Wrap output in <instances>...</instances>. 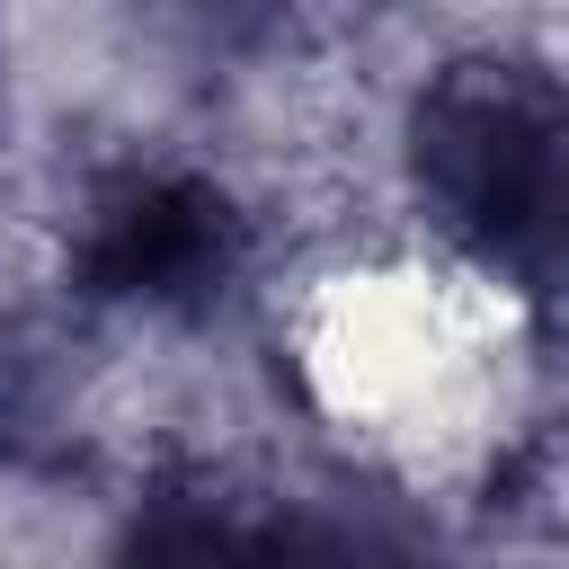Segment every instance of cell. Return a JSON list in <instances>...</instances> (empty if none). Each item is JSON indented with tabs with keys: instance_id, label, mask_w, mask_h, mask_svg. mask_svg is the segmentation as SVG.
<instances>
[{
	"instance_id": "1",
	"label": "cell",
	"mask_w": 569,
	"mask_h": 569,
	"mask_svg": "<svg viewBox=\"0 0 569 569\" xmlns=\"http://www.w3.org/2000/svg\"><path fill=\"white\" fill-rule=\"evenodd\" d=\"M560 89L516 53L445 62L409 116V178L427 213L533 293H551L560 276Z\"/></svg>"
},
{
	"instance_id": "2",
	"label": "cell",
	"mask_w": 569,
	"mask_h": 569,
	"mask_svg": "<svg viewBox=\"0 0 569 569\" xmlns=\"http://www.w3.org/2000/svg\"><path fill=\"white\" fill-rule=\"evenodd\" d=\"M249 222L240 204L196 178V169H124L89 196L80 213V284L98 302H142V311H213L240 284Z\"/></svg>"
},
{
	"instance_id": "3",
	"label": "cell",
	"mask_w": 569,
	"mask_h": 569,
	"mask_svg": "<svg viewBox=\"0 0 569 569\" xmlns=\"http://www.w3.org/2000/svg\"><path fill=\"white\" fill-rule=\"evenodd\" d=\"M53 436V382H44V356L0 338V462H27L36 445Z\"/></svg>"
},
{
	"instance_id": "4",
	"label": "cell",
	"mask_w": 569,
	"mask_h": 569,
	"mask_svg": "<svg viewBox=\"0 0 569 569\" xmlns=\"http://www.w3.org/2000/svg\"><path fill=\"white\" fill-rule=\"evenodd\" d=\"M178 18H196L204 36H231V44H258L276 36L284 18H302V0H169Z\"/></svg>"
}]
</instances>
